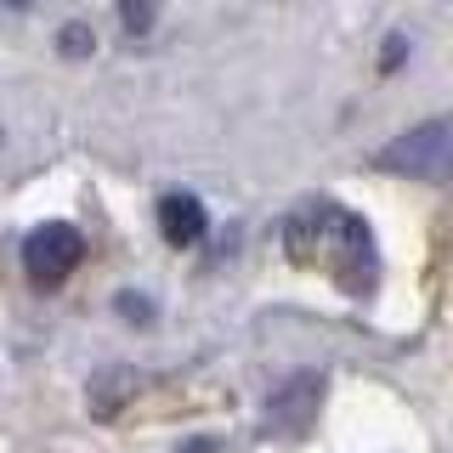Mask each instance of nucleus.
I'll return each instance as SVG.
<instances>
[{
	"label": "nucleus",
	"instance_id": "nucleus-10",
	"mask_svg": "<svg viewBox=\"0 0 453 453\" xmlns=\"http://www.w3.org/2000/svg\"><path fill=\"white\" fill-rule=\"evenodd\" d=\"M216 448H221V442H216V436H198V442H181L176 453H216Z\"/></svg>",
	"mask_w": 453,
	"mask_h": 453
},
{
	"label": "nucleus",
	"instance_id": "nucleus-6",
	"mask_svg": "<svg viewBox=\"0 0 453 453\" xmlns=\"http://www.w3.org/2000/svg\"><path fill=\"white\" fill-rule=\"evenodd\" d=\"M119 18H125V28H131V35H148V28H153V6H142V0H125Z\"/></svg>",
	"mask_w": 453,
	"mask_h": 453
},
{
	"label": "nucleus",
	"instance_id": "nucleus-4",
	"mask_svg": "<svg viewBox=\"0 0 453 453\" xmlns=\"http://www.w3.org/2000/svg\"><path fill=\"white\" fill-rule=\"evenodd\" d=\"M80 261H85V238H80V226H68V221H46L23 238V273H28L35 289L63 283Z\"/></svg>",
	"mask_w": 453,
	"mask_h": 453
},
{
	"label": "nucleus",
	"instance_id": "nucleus-5",
	"mask_svg": "<svg viewBox=\"0 0 453 453\" xmlns=\"http://www.w3.org/2000/svg\"><path fill=\"white\" fill-rule=\"evenodd\" d=\"M159 233H165V244H176V250H193L198 238L210 233V216H204V204H198L193 193H165V198H159Z\"/></svg>",
	"mask_w": 453,
	"mask_h": 453
},
{
	"label": "nucleus",
	"instance_id": "nucleus-7",
	"mask_svg": "<svg viewBox=\"0 0 453 453\" xmlns=\"http://www.w3.org/2000/svg\"><path fill=\"white\" fill-rule=\"evenodd\" d=\"M57 40H63V51H68V57H85V51H91V28H85V23H68Z\"/></svg>",
	"mask_w": 453,
	"mask_h": 453
},
{
	"label": "nucleus",
	"instance_id": "nucleus-1",
	"mask_svg": "<svg viewBox=\"0 0 453 453\" xmlns=\"http://www.w3.org/2000/svg\"><path fill=\"white\" fill-rule=\"evenodd\" d=\"M283 250L301 266H318L323 278H334L351 301L374 295V283H380L374 233H368V221L346 204H306L301 216H289L283 221Z\"/></svg>",
	"mask_w": 453,
	"mask_h": 453
},
{
	"label": "nucleus",
	"instance_id": "nucleus-2",
	"mask_svg": "<svg viewBox=\"0 0 453 453\" xmlns=\"http://www.w3.org/2000/svg\"><path fill=\"white\" fill-rule=\"evenodd\" d=\"M374 170L408 176V181H453V113H436L414 131L391 136L374 153Z\"/></svg>",
	"mask_w": 453,
	"mask_h": 453
},
{
	"label": "nucleus",
	"instance_id": "nucleus-9",
	"mask_svg": "<svg viewBox=\"0 0 453 453\" xmlns=\"http://www.w3.org/2000/svg\"><path fill=\"white\" fill-rule=\"evenodd\" d=\"M403 46H408L403 35H391V40H386V68H396V63H403Z\"/></svg>",
	"mask_w": 453,
	"mask_h": 453
},
{
	"label": "nucleus",
	"instance_id": "nucleus-8",
	"mask_svg": "<svg viewBox=\"0 0 453 453\" xmlns=\"http://www.w3.org/2000/svg\"><path fill=\"white\" fill-rule=\"evenodd\" d=\"M119 311H131V323H148V301L142 295H119Z\"/></svg>",
	"mask_w": 453,
	"mask_h": 453
},
{
	"label": "nucleus",
	"instance_id": "nucleus-3",
	"mask_svg": "<svg viewBox=\"0 0 453 453\" xmlns=\"http://www.w3.org/2000/svg\"><path fill=\"white\" fill-rule=\"evenodd\" d=\"M323 396H329V380L318 374V368H306V374H289L283 386L266 396V414H261V431L273 436V442H301V436L318 425V408Z\"/></svg>",
	"mask_w": 453,
	"mask_h": 453
}]
</instances>
